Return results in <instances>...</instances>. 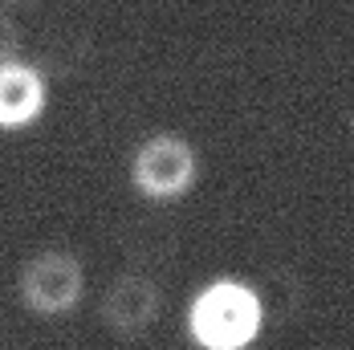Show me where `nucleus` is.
I'll return each mask as SVG.
<instances>
[{
  "instance_id": "obj_6",
  "label": "nucleus",
  "mask_w": 354,
  "mask_h": 350,
  "mask_svg": "<svg viewBox=\"0 0 354 350\" xmlns=\"http://www.w3.org/2000/svg\"><path fill=\"white\" fill-rule=\"evenodd\" d=\"M8 57H21V29H17L12 12L0 8V62H8Z\"/></svg>"
},
{
  "instance_id": "obj_2",
  "label": "nucleus",
  "mask_w": 354,
  "mask_h": 350,
  "mask_svg": "<svg viewBox=\"0 0 354 350\" xmlns=\"http://www.w3.org/2000/svg\"><path fill=\"white\" fill-rule=\"evenodd\" d=\"M127 179L147 204H179L200 183V151L179 131H151L135 142Z\"/></svg>"
},
{
  "instance_id": "obj_3",
  "label": "nucleus",
  "mask_w": 354,
  "mask_h": 350,
  "mask_svg": "<svg viewBox=\"0 0 354 350\" xmlns=\"http://www.w3.org/2000/svg\"><path fill=\"white\" fill-rule=\"evenodd\" d=\"M86 289H90L86 265L70 248H57V245L37 248L33 257H25L21 269H17L21 306L33 317H45V322L77 314L82 302H86Z\"/></svg>"
},
{
  "instance_id": "obj_4",
  "label": "nucleus",
  "mask_w": 354,
  "mask_h": 350,
  "mask_svg": "<svg viewBox=\"0 0 354 350\" xmlns=\"http://www.w3.org/2000/svg\"><path fill=\"white\" fill-rule=\"evenodd\" d=\"M163 306H167L163 285L151 277V273L127 269V273H118V277L102 289L98 322L106 326L114 338L139 342V338H147V334L155 330V322L163 317Z\"/></svg>"
},
{
  "instance_id": "obj_1",
  "label": "nucleus",
  "mask_w": 354,
  "mask_h": 350,
  "mask_svg": "<svg viewBox=\"0 0 354 350\" xmlns=\"http://www.w3.org/2000/svg\"><path fill=\"white\" fill-rule=\"evenodd\" d=\"M269 330V302L257 281L216 273L192 289L183 306V338L192 350H252Z\"/></svg>"
},
{
  "instance_id": "obj_5",
  "label": "nucleus",
  "mask_w": 354,
  "mask_h": 350,
  "mask_svg": "<svg viewBox=\"0 0 354 350\" xmlns=\"http://www.w3.org/2000/svg\"><path fill=\"white\" fill-rule=\"evenodd\" d=\"M53 98L49 73L29 57L0 62V135H25L45 118Z\"/></svg>"
},
{
  "instance_id": "obj_7",
  "label": "nucleus",
  "mask_w": 354,
  "mask_h": 350,
  "mask_svg": "<svg viewBox=\"0 0 354 350\" xmlns=\"http://www.w3.org/2000/svg\"><path fill=\"white\" fill-rule=\"evenodd\" d=\"M21 4H29V0H0V8H21Z\"/></svg>"
}]
</instances>
